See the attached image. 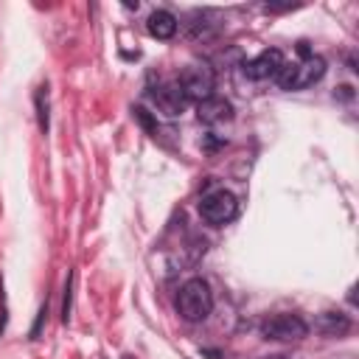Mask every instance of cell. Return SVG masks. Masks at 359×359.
<instances>
[{"instance_id":"30bf717a","label":"cell","mask_w":359,"mask_h":359,"mask_svg":"<svg viewBox=\"0 0 359 359\" xmlns=\"http://www.w3.org/2000/svg\"><path fill=\"white\" fill-rule=\"evenodd\" d=\"M348 328H351V320L339 311H325L320 317V331L325 337H342V334H348Z\"/></svg>"},{"instance_id":"5bb4252c","label":"cell","mask_w":359,"mask_h":359,"mask_svg":"<svg viewBox=\"0 0 359 359\" xmlns=\"http://www.w3.org/2000/svg\"><path fill=\"white\" fill-rule=\"evenodd\" d=\"M261 359H292V356H283V353H272V356H261Z\"/></svg>"},{"instance_id":"8fae6325","label":"cell","mask_w":359,"mask_h":359,"mask_svg":"<svg viewBox=\"0 0 359 359\" xmlns=\"http://www.w3.org/2000/svg\"><path fill=\"white\" fill-rule=\"evenodd\" d=\"M34 101H36V121H39V132L45 135V132H48V126H50V115H48V87H39V90H36V95H34Z\"/></svg>"},{"instance_id":"3957f363","label":"cell","mask_w":359,"mask_h":359,"mask_svg":"<svg viewBox=\"0 0 359 359\" xmlns=\"http://www.w3.org/2000/svg\"><path fill=\"white\" fill-rule=\"evenodd\" d=\"M177 84H180L182 95L188 98V104H191V101L199 104V101L216 95V93H213V90H216V73H213V67L205 65V62H194V65H188V67L180 73Z\"/></svg>"},{"instance_id":"8992f818","label":"cell","mask_w":359,"mask_h":359,"mask_svg":"<svg viewBox=\"0 0 359 359\" xmlns=\"http://www.w3.org/2000/svg\"><path fill=\"white\" fill-rule=\"evenodd\" d=\"M280 67H283V53L278 48H266L255 59L244 62V76L252 81H264V79H275Z\"/></svg>"},{"instance_id":"52a82bcc","label":"cell","mask_w":359,"mask_h":359,"mask_svg":"<svg viewBox=\"0 0 359 359\" xmlns=\"http://www.w3.org/2000/svg\"><path fill=\"white\" fill-rule=\"evenodd\" d=\"M196 118L202 123H210V126L224 123V121L233 118V104L227 98H222V95H210V98H205V101L196 104Z\"/></svg>"},{"instance_id":"6da1fadb","label":"cell","mask_w":359,"mask_h":359,"mask_svg":"<svg viewBox=\"0 0 359 359\" xmlns=\"http://www.w3.org/2000/svg\"><path fill=\"white\" fill-rule=\"evenodd\" d=\"M213 309V292L208 286L205 278H191L180 286L177 292V311L182 314V320L188 323H199L210 314Z\"/></svg>"},{"instance_id":"9c48e42d","label":"cell","mask_w":359,"mask_h":359,"mask_svg":"<svg viewBox=\"0 0 359 359\" xmlns=\"http://www.w3.org/2000/svg\"><path fill=\"white\" fill-rule=\"evenodd\" d=\"M146 28H149V34L157 36V39H171V36L177 34V17H174L171 11H165V8H157V11L149 14Z\"/></svg>"},{"instance_id":"4fadbf2b","label":"cell","mask_w":359,"mask_h":359,"mask_svg":"<svg viewBox=\"0 0 359 359\" xmlns=\"http://www.w3.org/2000/svg\"><path fill=\"white\" fill-rule=\"evenodd\" d=\"M132 112H135V118H137V121H140V123H143L149 132H157V126H154V118H151V115H149L143 107H135Z\"/></svg>"},{"instance_id":"ba28073f","label":"cell","mask_w":359,"mask_h":359,"mask_svg":"<svg viewBox=\"0 0 359 359\" xmlns=\"http://www.w3.org/2000/svg\"><path fill=\"white\" fill-rule=\"evenodd\" d=\"M154 104H157V109L160 112H165V115H182L185 112V107H188V98L182 95V90H180V84L174 81V84H163L157 93H154Z\"/></svg>"},{"instance_id":"277c9868","label":"cell","mask_w":359,"mask_h":359,"mask_svg":"<svg viewBox=\"0 0 359 359\" xmlns=\"http://www.w3.org/2000/svg\"><path fill=\"white\" fill-rule=\"evenodd\" d=\"M309 334V325L300 314H289V311H280V314H269L261 320V337L264 339H275V342H294V339H303Z\"/></svg>"},{"instance_id":"7c38bea8","label":"cell","mask_w":359,"mask_h":359,"mask_svg":"<svg viewBox=\"0 0 359 359\" xmlns=\"http://www.w3.org/2000/svg\"><path fill=\"white\" fill-rule=\"evenodd\" d=\"M70 303H73V272L65 280V303H62V323L70 320Z\"/></svg>"},{"instance_id":"5b68a950","label":"cell","mask_w":359,"mask_h":359,"mask_svg":"<svg viewBox=\"0 0 359 359\" xmlns=\"http://www.w3.org/2000/svg\"><path fill=\"white\" fill-rule=\"evenodd\" d=\"M238 210V202L230 191L224 188H216V191H208L202 199H199V213L208 224H227Z\"/></svg>"},{"instance_id":"7a4b0ae2","label":"cell","mask_w":359,"mask_h":359,"mask_svg":"<svg viewBox=\"0 0 359 359\" xmlns=\"http://www.w3.org/2000/svg\"><path fill=\"white\" fill-rule=\"evenodd\" d=\"M323 76H325V59L311 53V56H303L300 62H292V65L283 62L275 81L280 90H303V87L317 84Z\"/></svg>"}]
</instances>
